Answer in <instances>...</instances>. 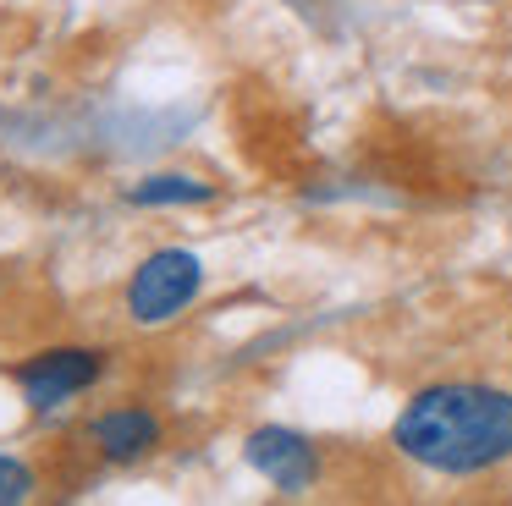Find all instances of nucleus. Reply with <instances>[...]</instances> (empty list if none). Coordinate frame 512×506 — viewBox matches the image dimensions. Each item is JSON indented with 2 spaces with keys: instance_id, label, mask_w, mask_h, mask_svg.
<instances>
[{
  "instance_id": "1",
  "label": "nucleus",
  "mask_w": 512,
  "mask_h": 506,
  "mask_svg": "<svg viewBox=\"0 0 512 506\" xmlns=\"http://www.w3.org/2000/svg\"><path fill=\"white\" fill-rule=\"evenodd\" d=\"M391 440L430 473H485L512 457V391L479 380L430 385L402 407Z\"/></svg>"
},
{
  "instance_id": "2",
  "label": "nucleus",
  "mask_w": 512,
  "mask_h": 506,
  "mask_svg": "<svg viewBox=\"0 0 512 506\" xmlns=\"http://www.w3.org/2000/svg\"><path fill=\"white\" fill-rule=\"evenodd\" d=\"M199 259L182 248H160L149 253L144 264L133 270V286H127V308H133L138 325H166V319H177L182 308L199 297Z\"/></svg>"
},
{
  "instance_id": "5",
  "label": "nucleus",
  "mask_w": 512,
  "mask_h": 506,
  "mask_svg": "<svg viewBox=\"0 0 512 506\" xmlns=\"http://www.w3.org/2000/svg\"><path fill=\"white\" fill-rule=\"evenodd\" d=\"M94 446L111 462H133L149 446H160V418L149 407H116V413L94 418Z\"/></svg>"
},
{
  "instance_id": "3",
  "label": "nucleus",
  "mask_w": 512,
  "mask_h": 506,
  "mask_svg": "<svg viewBox=\"0 0 512 506\" xmlns=\"http://www.w3.org/2000/svg\"><path fill=\"white\" fill-rule=\"evenodd\" d=\"M105 369V352L94 347H56V352H39L17 369V385H23V402L34 413H50V407L72 402L78 391H89Z\"/></svg>"
},
{
  "instance_id": "4",
  "label": "nucleus",
  "mask_w": 512,
  "mask_h": 506,
  "mask_svg": "<svg viewBox=\"0 0 512 506\" xmlns=\"http://www.w3.org/2000/svg\"><path fill=\"white\" fill-rule=\"evenodd\" d=\"M248 462H254V468L287 495L309 490L314 473H320L314 446L303 435H292V429H259V435H248Z\"/></svg>"
},
{
  "instance_id": "7",
  "label": "nucleus",
  "mask_w": 512,
  "mask_h": 506,
  "mask_svg": "<svg viewBox=\"0 0 512 506\" xmlns=\"http://www.w3.org/2000/svg\"><path fill=\"white\" fill-rule=\"evenodd\" d=\"M28 490H34V473L17 457H0V501H28Z\"/></svg>"
},
{
  "instance_id": "6",
  "label": "nucleus",
  "mask_w": 512,
  "mask_h": 506,
  "mask_svg": "<svg viewBox=\"0 0 512 506\" xmlns=\"http://www.w3.org/2000/svg\"><path fill=\"white\" fill-rule=\"evenodd\" d=\"M133 198L138 204H204V198H215V187L193 182V176H149Z\"/></svg>"
}]
</instances>
